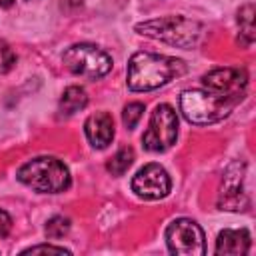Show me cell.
I'll list each match as a JSON object with an SVG mask.
<instances>
[{"label": "cell", "instance_id": "obj_5", "mask_svg": "<svg viewBox=\"0 0 256 256\" xmlns=\"http://www.w3.org/2000/svg\"><path fill=\"white\" fill-rule=\"evenodd\" d=\"M64 66L82 78L98 80L112 70V58L94 44H74L62 56Z\"/></svg>", "mask_w": 256, "mask_h": 256}, {"label": "cell", "instance_id": "obj_19", "mask_svg": "<svg viewBox=\"0 0 256 256\" xmlns=\"http://www.w3.org/2000/svg\"><path fill=\"white\" fill-rule=\"evenodd\" d=\"M70 254V250L66 248H60V246H50V244H40V246H32V248H26L22 254Z\"/></svg>", "mask_w": 256, "mask_h": 256}, {"label": "cell", "instance_id": "obj_17", "mask_svg": "<svg viewBox=\"0 0 256 256\" xmlns=\"http://www.w3.org/2000/svg\"><path fill=\"white\" fill-rule=\"evenodd\" d=\"M142 114H144V104H140V102H130V104L124 108V112H122L124 126H126L128 130H134L136 124L140 122Z\"/></svg>", "mask_w": 256, "mask_h": 256}, {"label": "cell", "instance_id": "obj_12", "mask_svg": "<svg viewBox=\"0 0 256 256\" xmlns=\"http://www.w3.org/2000/svg\"><path fill=\"white\" fill-rule=\"evenodd\" d=\"M250 234L248 230H224L218 234L214 252L220 256H240L250 250Z\"/></svg>", "mask_w": 256, "mask_h": 256}, {"label": "cell", "instance_id": "obj_2", "mask_svg": "<svg viewBox=\"0 0 256 256\" xmlns=\"http://www.w3.org/2000/svg\"><path fill=\"white\" fill-rule=\"evenodd\" d=\"M242 98L222 96L206 90H186L180 96V110L190 124L208 126L224 120Z\"/></svg>", "mask_w": 256, "mask_h": 256}, {"label": "cell", "instance_id": "obj_20", "mask_svg": "<svg viewBox=\"0 0 256 256\" xmlns=\"http://www.w3.org/2000/svg\"><path fill=\"white\" fill-rule=\"evenodd\" d=\"M10 230H12V218L4 210H0V238L8 236Z\"/></svg>", "mask_w": 256, "mask_h": 256}, {"label": "cell", "instance_id": "obj_16", "mask_svg": "<svg viewBox=\"0 0 256 256\" xmlns=\"http://www.w3.org/2000/svg\"><path fill=\"white\" fill-rule=\"evenodd\" d=\"M70 232V220L64 216H54L46 224V236L50 240H60Z\"/></svg>", "mask_w": 256, "mask_h": 256}, {"label": "cell", "instance_id": "obj_8", "mask_svg": "<svg viewBox=\"0 0 256 256\" xmlns=\"http://www.w3.org/2000/svg\"><path fill=\"white\" fill-rule=\"evenodd\" d=\"M172 180L160 164H146L132 178V192L144 200H160L168 196Z\"/></svg>", "mask_w": 256, "mask_h": 256}, {"label": "cell", "instance_id": "obj_7", "mask_svg": "<svg viewBox=\"0 0 256 256\" xmlns=\"http://www.w3.org/2000/svg\"><path fill=\"white\" fill-rule=\"evenodd\" d=\"M166 244L172 254L202 256L206 254V242L202 228L188 218H178L166 228Z\"/></svg>", "mask_w": 256, "mask_h": 256}, {"label": "cell", "instance_id": "obj_13", "mask_svg": "<svg viewBox=\"0 0 256 256\" xmlns=\"http://www.w3.org/2000/svg\"><path fill=\"white\" fill-rule=\"evenodd\" d=\"M88 104V94L80 86H68L60 98V114L72 116L80 110H84Z\"/></svg>", "mask_w": 256, "mask_h": 256}, {"label": "cell", "instance_id": "obj_14", "mask_svg": "<svg viewBox=\"0 0 256 256\" xmlns=\"http://www.w3.org/2000/svg\"><path fill=\"white\" fill-rule=\"evenodd\" d=\"M238 24H240V38L242 46H250L254 42V6L246 4L238 12Z\"/></svg>", "mask_w": 256, "mask_h": 256}, {"label": "cell", "instance_id": "obj_11", "mask_svg": "<svg viewBox=\"0 0 256 256\" xmlns=\"http://www.w3.org/2000/svg\"><path fill=\"white\" fill-rule=\"evenodd\" d=\"M84 132L94 148L104 150L114 140V120L108 112H96L86 120Z\"/></svg>", "mask_w": 256, "mask_h": 256}, {"label": "cell", "instance_id": "obj_21", "mask_svg": "<svg viewBox=\"0 0 256 256\" xmlns=\"http://www.w3.org/2000/svg\"><path fill=\"white\" fill-rule=\"evenodd\" d=\"M14 4V0H0V8H10Z\"/></svg>", "mask_w": 256, "mask_h": 256}, {"label": "cell", "instance_id": "obj_3", "mask_svg": "<svg viewBox=\"0 0 256 256\" xmlns=\"http://www.w3.org/2000/svg\"><path fill=\"white\" fill-rule=\"evenodd\" d=\"M136 32L160 42H166L170 46L178 48H194L200 44L204 36V26L196 20H190L186 16H166L148 20L136 26Z\"/></svg>", "mask_w": 256, "mask_h": 256}, {"label": "cell", "instance_id": "obj_15", "mask_svg": "<svg viewBox=\"0 0 256 256\" xmlns=\"http://www.w3.org/2000/svg\"><path fill=\"white\" fill-rule=\"evenodd\" d=\"M132 162H134V150H132V148H120V150L108 160L106 168H108V172H110L112 176H122V174L128 172V168L132 166Z\"/></svg>", "mask_w": 256, "mask_h": 256}, {"label": "cell", "instance_id": "obj_1", "mask_svg": "<svg viewBox=\"0 0 256 256\" xmlns=\"http://www.w3.org/2000/svg\"><path fill=\"white\" fill-rule=\"evenodd\" d=\"M186 74V64L180 58L152 52H138L128 62V86L134 92L156 90Z\"/></svg>", "mask_w": 256, "mask_h": 256}, {"label": "cell", "instance_id": "obj_10", "mask_svg": "<svg viewBox=\"0 0 256 256\" xmlns=\"http://www.w3.org/2000/svg\"><path fill=\"white\" fill-rule=\"evenodd\" d=\"M242 174H240V164H232L224 176V188L220 196V208L222 210H244L246 196L242 192Z\"/></svg>", "mask_w": 256, "mask_h": 256}, {"label": "cell", "instance_id": "obj_9", "mask_svg": "<svg viewBox=\"0 0 256 256\" xmlns=\"http://www.w3.org/2000/svg\"><path fill=\"white\" fill-rule=\"evenodd\" d=\"M206 90L222 96H234V98H244L246 86H248V74L238 68H216L208 72L202 78Z\"/></svg>", "mask_w": 256, "mask_h": 256}, {"label": "cell", "instance_id": "obj_4", "mask_svg": "<svg viewBox=\"0 0 256 256\" xmlns=\"http://www.w3.org/2000/svg\"><path fill=\"white\" fill-rule=\"evenodd\" d=\"M18 180L42 194H58L70 186V172L66 164L52 156H40L26 162L18 170Z\"/></svg>", "mask_w": 256, "mask_h": 256}, {"label": "cell", "instance_id": "obj_6", "mask_svg": "<svg viewBox=\"0 0 256 256\" xmlns=\"http://www.w3.org/2000/svg\"><path fill=\"white\" fill-rule=\"evenodd\" d=\"M178 138V116L172 106L158 104L150 116L148 130L142 136V146L148 152H166L176 144Z\"/></svg>", "mask_w": 256, "mask_h": 256}, {"label": "cell", "instance_id": "obj_18", "mask_svg": "<svg viewBox=\"0 0 256 256\" xmlns=\"http://www.w3.org/2000/svg\"><path fill=\"white\" fill-rule=\"evenodd\" d=\"M14 64H16V54H14V50H12L4 40H0V74L10 72V70L14 68Z\"/></svg>", "mask_w": 256, "mask_h": 256}]
</instances>
